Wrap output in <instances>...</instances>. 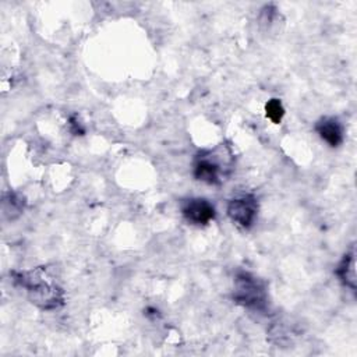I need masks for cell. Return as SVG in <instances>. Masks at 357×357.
Here are the masks:
<instances>
[{
  "instance_id": "obj_1",
  "label": "cell",
  "mask_w": 357,
  "mask_h": 357,
  "mask_svg": "<svg viewBox=\"0 0 357 357\" xmlns=\"http://www.w3.org/2000/svg\"><path fill=\"white\" fill-rule=\"evenodd\" d=\"M14 282L22 287L29 300L42 310H54L63 304V290L52 282L43 269L13 272Z\"/></svg>"
},
{
  "instance_id": "obj_2",
  "label": "cell",
  "mask_w": 357,
  "mask_h": 357,
  "mask_svg": "<svg viewBox=\"0 0 357 357\" xmlns=\"http://www.w3.org/2000/svg\"><path fill=\"white\" fill-rule=\"evenodd\" d=\"M233 152L229 145L220 144L215 149L201 151L194 160V177L206 184H220L233 165Z\"/></svg>"
},
{
  "instance_id": "obj_3",
  "label": "cell",
  "mask_w": 357,
  "mask_h": 357,
  "mask_svg": "<svg viewBox=\"0 0 357 357\" xmlns=\"http://www.w3.org/2000/svg\"><path fill=\"white\" fill-rule=\"evenodd\" d=\"M233 300L244 308L265 311L268 307L266 286L259 278L250 272H237L234 278Z\"/></svg>"
},
{
  "instance_id": "obj_4",
  "label": "cell",
  "mask_w": 357,
  "mask_h": 357,
  "mask_svg": "<svg viewBox=\"0 0 357 357\" xmlns=\"http://www.w3.org/2000/svg\"><path fill=\"white\" fill-rule=\"evenodd\" d=\"M258 199L254 194H243L229 201L227 216L243 229H250L258 216Z\"/></svg>"
},
{
  "instance_id": "obj_5",
  "label": "cell",
  "mask_w": 357,
  "mask_h": 357,
  "mask_svg": "<svg viewBox=\"0 0 357 357\" xmlns=\"http://www.w3.org/2000/svg\"><path fill=\"white\" fill-rule=\"evenodd\" d=\"M181 215L195 226H205L216 216L215 206L205 198H188L181 202Z\"/></svg>"
},
{
  "instance_id": "obj_6",
  "label": "cell",
  "mask_w": 357,
  "mask_h": 357,
  "mask_svg": "<svg viewBox=\"0 0 357 357\" xmlns=\"http://www.w3.org/2000/svg\"><path fill=\"white\" fill-rule=\"evenodd\" d=\"M315 131L329 146H339L343 142V126L336 117H322L315 123Z\"/></svg>"
},
{
  "instance_id": "obj_7",
  "label": "cell",
  "mask_w": 357,
  "mask_h": 357,
  "mask_svg": "<svg viewBox=\"0 0 357 357\" xmlns=\"http://www.w3.org/2000/svg\"><path fill=\"white\" fill-rule=\"evenodd\" d=\"M336 276L339 280L349 287L350 290H356L357 287V275H356V250L354 245L350 247L349 251L343 255L340 262L336 266Z\"/></svg>"
},
{
  "instance_id": "obj_8",
  "label": "cell",
  "mask_w": 357,
  "mask_h": 357,
  "mask_svg": "<svg viewBox=\"0 0 357 357\" xmlns=\"http://www.w3.org/2000/svg\"><path fill=\"white\" fill-rule=\"evenodd\" d=\"M3 213L8 218V219H14L17 218L25 206V201L24 198L13 191L4 192L3 194Z\"/></svg>"
},
{
  "instance_id": "obj_9",
  "label": "cell",
  "mask_w": 357,
  "mask_h": 357,
  "mask_svg": "<svg viewBox=\"0 0 357 357\" xmlns=\"http://www.w3.org/2000/svg\"><path fill=\"white\" fill-rule=\"evenodd\" d=\"M265 112H266V117L275 124L280 123L284 116V107L279 99L268 100V103L265 105Z\"/></svg>"
},
{
  "instance_id": "obj_10",
  "label": "cell",
  "mask_w": 357,
  "mask_h": 357,
  "mask_svg": "<svg viewBox=\"0 0 357 357\" xmlns=\"http://www.w3.org/2000/svg\"><path fill=\"white\" fill-rule=\"evenodd\" d=\"M68 126H70V131H71L73 134H75V135H82V134L85 132V130H84V127H82V124L79 123V120H78L77 116H71V117H70Z\"/></svg>"
}]
</instances>
